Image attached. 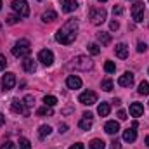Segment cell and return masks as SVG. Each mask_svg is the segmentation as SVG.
Here are the masks:
<instances>
[{
  "label": "cell",
  "instance_id": "cell-1",
  "mask_svg": "<svg viewBox=\"0 0 149 149\" xmlns=\"http://www.w3.org/2000/svg\"><path fill=\"white\" fill-rule=\"evenodd\" d=\"M76 31H78V21L76 19H70L66 21L56 33V40L63 45H70L73 43L76 38Z\"/></svg>",
  "mask_w": 149,
  "mask_h": 149
},
{
  "label": "cell",
  "instance_id": "cell-2",
  "mask_svg": "<svg viewBox=\"0 0 149 149\" xmlns=\"http://www.w3.org/2000/svg\"><path fill=\"white\" fill-rule=\"evenodd\" d=\"M106 16H108V12L104 7H90L88 9V17L92 21V24H95V26L102 24L106 21Z\"/></svg>",
  "mask_w": 149,
  "mask_h": 149
},
{
  "label": "cell",
  "instance_id": "cell-3",
  "mask_svg": "<svg viewBox=\"0 0 149 149\" xmlns=\"http://www.w3.org/2000/svg\"><path fill=\"white\" fill-rule=\"evenodd\" d=\"M30 52H31V47H30L28 40H19L12 47V56H16V57H28Z\"/></svg>",
  "mask_w": 149,
  "mask_h": 149
},
{
  "label": "cell",
  "instance_id": "cell-4",
  "mask_svg": "<svg viewBox=\"0 0 149 149\" xmlns=\"http://www.w3.org/2000/svg\"><path fill=\"white\" fill-rule=\"evenodd\" d=\"M92 66H94V63L87 56H76L71 63V68L80 70V71H88V70H92Z\"/></svg>",
  "mask_w": 149,
  "mask_h": 149
},
{
  "label": "cell",
  "instance_id": "cell-5",
  "mask_svg": "<svg viewBox=\"0 0 149 149\" xmlns=\"http://www.w3.org/2000/svg\"><path fill=\"white\" fill-rule=\"evenodd\" d=\"M12 9H14V12L19 17H26L30 14V7H28V2L26 0H14L12 2Z\"/></svg>",
  "mask_w": 149,
  "mask_h": 149
},
{
  "label": "cell",
  "instance_id": "cell-6",
  "mask_svg": "<svg viewBox=\"0 0 149 149\" xmlns=\"http://www.w3.org/2000/svg\"><path fill=\"white\" fill-rule=\"evenodd\" d=\"M78 101H80L81 104H85V106H92V104L97 102V94H95L94 90H85V92L80 94Z\"/></svg>",
  "mask_w": 149,
  "mask_h": 149
},
{
  "label": "cell",
  "instance_id": "cell-7",
  "mask_svg": "<svg viewBox=\"0 0 149 149\" xmlns=\"http://www.w3.org/2000/svg\"><path fill=\"white\" fill-rule=\"evenodd\" d=\"M10 109L16 113V114H24V116H30V109L26 108V104L19 99H12L10 102Z\"/></svg>",
  "mask_w": 149,
  "mask_h": 149
},
{
  "label": "cell",
  "instance_id": "cell-8",
  "mask_svg": "<svg viewBox=\"0 0 149 149\" xmlns=\"http://www.w3.org/2000/svg\"><path fill=\"white\" fill-rule=\"evenodd\" d=\"M132 17H134L135 23L144 21V3L142 2H135L132 5Z\"/></svg>",
  "mask_w": 149,
  "mask_h": 149
},
{
  "label": "cell",
  "instance_id": "cell-9",
  "mask_svg": "<svg viewBox=\"0 0 149 149\" xmlns=\"http://www.w3.org/2000/svg\"><path fill=\"white\" fill-rule=\"evenodd\" d=\"M38 61H42L45 66H50V64L54 63V54H52V50H49V49L40 50V52H38Z\"/></svg>",
  "mask_w": 149,
  "mask_h": 149
},
{
  "label": "cell",
  "instance_id": "cell-10",
  "mask_svg": "<svg viewBox=\"0 0 149 149\" xmlns=\"http://www.w3.org/2000/svg\"><path fill=\"white\" fill-rule=\"evenodd\" d=\"M14 85H16V74L14 73H5L2 76V87H3V90H10V88H14Z\"/></svg>",
  "mask_w": 149,
  "mask_h": 149
},
{
  "label": "cell",
  "instance_id": "cell-11",
  "mask_svg": "<svg viewBox=\"0 0 149 149\" xmlns=\"http://www.w3.org/2000/svg\"><path fill=\"white\" fill-rule=\"evenodd\" d=\"M92 121H94L92 113H83V114H81V120H80V123H78V127H80L81 130H90V128H92Z\"/></svg>",
  "mask_w": 149,
  "mask_h": 149
},
{
  "label": "cell",
  "instance_id": "cell-12",
  "mask_svg": "<svg viewBox=\"0 0 149 149\" xmlns=\"http://www.w3.org/2000/svg\"><path fill=\"white\" fill-rule=\"evenodd\" d=\"M118 85L120 87H132L134 85V73L132 71H127L118 78Z\"/></svg>",
  "mask_w": 149,
  "mask_h": 149
},
{
  "label": "cell",
  "instance_id": "cell-13",
  "mask_svg": "<svg viewBox=\"0 0 149 149\" xmlns=\"http://www.w3.org/2000/svg\"><path fill=\"white\" fill-rule=\"evenodd\" d=\"M78 7V3H76V0H61V9H63V12H73L74 9Z\"/></svg>",
  "mask_w": 149,
  "mask_h": 149
},
{
  "label": "cell",
  "instance_id": "cell-14",
  "mask_svg": "<svg viewBox=\"0 0 149 149\" xmlns=\"http://www.w3.org/2000/svg\"><path fill=\"white\" fill-rule=\"evenodd\" d=\"M114 54H116V57H120V59H127V57H128L127 43H118L116 49H114Z\"/></svg>",
  "mask_w": 149,
  "mask_h": 149
},
{
  "label": "cell",
  "instance_id": "cell-15",
  "mask_svg": "<svg viewBox=\"0 0 149 149\" xmlns=\"http://www.w3.org/2000/svg\"><path fill=\"white\" fill-rule=\"evenodd\" d=\"M66 85H68V88L76 90V88H80V87H81V80H80L78 76L71 74V76H68V78H66Z\"/></svg>",
  "mask_w": 149,
  "mask_h": 149
},
{
  "label": "cell",
  "instance_id": "cell-16",
  "mask_svg": "<svg viewBox=\"0 0 149 149\" xmlns=\"http://www.w3.org/2000/svg\"><path fill=\"white\" fill-rule=\"evenodd\" d=\"M104 130H106L109 135H114V134H118V130H120V123L114 121V120H111V121H108V123L104 125Z\"/></svg>",
  "mask_w": 149,
  "mask_h": 149
},
{
  "label": "cell",
  "instance_id": "cell-17",
  "mask_svg": "<svg viewBox=\"0 0 149 149\" xmlns=\"http://www.w3.org/2000/svg\"><path fill=\"white\" fill-rule=\"evenodd\" d=\"M23 68H24V71H28V73H35V71H37V63H35L33 59H30V57H24Z\"/></svg>",
  "mask_w": 149,
  "mask_h": 149
},
{
  "label": "cell",
  "instance_id": "cell-18",
  "mask_svg": "<svg viewBox=\"0 0 149 149\" xmlns=\"http://www.w3.org/2000/svg\"><path fill=\"white\" fill-rule=\"evenodd\" d=\"M56 19H57V12L52 10V9H49V10H45V12L42 14V21H43V23H52V21H56Z\"/></svg>",
  "mask_w": 149,
  "mask_h": 149
},
{
  "label": "cell",
  "instance_id": "cell-19",
  "mask_svg": "<svg viewBox=\"0 0 149 149\" xmlns=\"http://www.w3.org/2000/svg\"><path fill=\"white\" fill-rule=\"evenodd\" d=\"M142 113H144V106H142L141 102H134V104H130V114H132V116L137 118V116H141Z\"/></svg>",
  "mask_w": 149,
  "mask_h": 149
},
{
  "label": "cell",
  "instance_id": "cell-20",
  "mask_svg": "<svg viewBox=\"0 0 149 149\" xmlns=\"http://www.w3.org/2000/svg\"><path fill=\"white\" fill-rule=\"evenodd\" d=\"M137 139V132H135V128H127L125 132H123V141H127V142H134Z\"/></svg>",
  "mask_w": 149,
  "mask_h": 149
},
{
  "label": "cell",
  "instance_id": "cell-21",
  "mask_svg": "<svg viewBox=\"0 0 149 149\" xmlns=\"http://www.w3.org/2000/svg\"><path fill=\"white\" fill-rule=\"evenodd\" d=\"M50 134H52V128H50L49 125H42V127H40V130H38L40 139H45V137H49Z\"/></svg>",
  "mask_w": 149,
  "mask_h": 149
},
{
  "label": "cell",
  "instance_id": "cell-22",
  "mask_svg": "<svg viewBox=\"0 0 149 149\" xmlns=\"http://www.w3.org/2000/svg\"><path fill=\"white\" fill-rule=\"evenodd\" d=\"M109 111H111V108H109V104H108V102H101V104H99V108H97V113H99L101 116H108Z\"/></svg>",
  "mask_w": 149,
  "mask_h": 149
},
{
  "label": "cell",
  "instance_id": "cell-23",
  "mask_svg": "<svg viewBox=\"0 0 149 149\" xmlns=\"http://www.w3.org/2000/svg\"><path fill=\"white\" fill-rule=\"evenodd\" d=\"M88 148L90 149H106V142L101 141V139H94V141L88 144Z\"/></svg>",
  "mask_w": 149,
  "mask_h": 149
},
{
  "label": "cell",
  "instance_id": "cell-24",
  "mask_svg": "<svg viewBox=\"0 0 149 149\" xmlns=\"http://www.w3.org/2000/svg\"><path fill=\"white\" fill-rule=\"evenodd\" d=\"M37 114L38 116H52V108L50 106H42L37 109Z\"/></svg>",
  "mask_w": 149,
  "mask_h": 149
},
{
  "label": "cell",
  "instance_id": "cell-25",
  "mask_svg": "<svg viewBox=\"0 0 149 149\" xmlns=\"http://www.w3.org/2000/svg\"><path fill=\"white\" fill-rule=\"evenodd\" d=\"M97 40H99L102 45H108V43L111 42V35H109V33H99V35H97Z\"/></svg>",
  "mask_w": 149,
  "mask_h": 149
},
{
  "label": "cell",
  "instance_id": "cell-26",
  "mask_svg": "<svg viewBox=\"0 0 149 149\" xmlns=\"http://www.w3.org/2000/svg\"><path fill=\"white\" fill-rule=\"evenodd\" d=\"M43 104L52 108V106H56V104H57V99H56L54 95H45V97H43Z\"/></svg>",
  "mask_w": 149,
  "mask_h": 149
},
{
  "label": "cell",
  "instance_id": "cell-27",
  "mask_svg": "<svg viewBox=\"0 0 149 149\" xmlns=\"http://www.w3.org/2000/svg\"><path fill=\"white\" fill-rule=\"evenodd\" d=\"M139 94H141V95H148L149 94V83L148 81H141V85H139Z\"/></svg>",
  "mask_w": 149,
  "mask_h": 149
},
{
  "label": "cell",
  "instance_id": "cell-28",
  "mask_svg": "<svg viewBox=\"0 0 149 149\" xmlns=\"http://www.w3.org/2000/svg\"><path fill=\"white\" fill-rule=\"evenodd\" d=\"M101 87H102V90H106V92H111V90H113V81L109 80V78H106V80H102Z\"/></svg>",
  "mask_w": 149,
  "mask_h": 149
},
{
  "label": "cell",
  "instance_id": "cell-29",
  "mask_svg": "<svg viewBox=\"0 0 149 149\" xmlns=\"http://www.w3.org/2000/svg\"><path fill=\"white\" fill-rule=\"evenodd\" d=\"M104 70H106V73H114V71H116V64H114L113 61H106Z\"/></svg>",
  "mask_w": 149,
  "mask_h": 149
},
{
  "label": "cell",
  "instance_id": "cell-30",
  "mask_svg": "<svg viewBox=\"0 0 149 149\" xmlns=\"http://www.w3.org/2000/svg\"><path fill=\"white\" fill-rule=\"evenodd\" d=\"M19 148L21 149H31V142H30L28 139L21 137V139H19Z\"/></svg>",
  "mask_w": 149,
  "mask_h": 149
},
{
  "label": "cell",
  "instance_id": "cell-31",
  "mask_svg": "<svg viewBox=\"0 0 149 149\" xmlns=\"http://www.w3.org/2000/svg\"><path fill=\"white\" fill-rule=\"evenodd\" d=\"M88 52H90L92 56H97V54L101 52V49H99L97 43H90V45H88Z\"/></svg>",
  "mask_w": 149,
  "mask_h": 149
},
{
  "label": "cell",
  "instance_id": "cell-32",
  "mask_svg": "<svg viewBox=\"0 0 149 149\" xmlns=\"http://www.w3.org/2000/svg\"><path fill=\"white\" fill-rule=\"evenodd\" d=\"M7 24H16L17 21H19V16H16V14H10V16H7Z\"/></svg>",
  "mask_w": 149,
  "mask_h": 149
},
{
  "label": "cell",
  "instance_id": "cell-33",
  "mask_svg": "<svg viewBox=\"0 0 149 149\" xmlns=\"http://www.w3.org/2000/svg\"><path fill=\"white\" fill-rule=\"evenodd\" d=\"M24 104H26V108L30 109V108L35 104V97H33V95H26V97H24Z\"/></svg>",
  "mask_w": 149,
  "mask_h": 149
},
{
  "label": "cell",
  "instance_id": "cell-34",
  "mask_svg": "<svg viewBox=\"0 0 149 149\" xmlns=\"http://www.w3.org/2000/svg\"><path fill=\"white\" fill-rule=\"evenodd\" d=\"M0 149H16V144L10 142V141H5V142L0 146Z\"/></svg>",
  "mask_w": 149,
  "mask_h": 149
},
{
  "label": "cell",
  "instance_id": "cell-35",
  "mask_svg": "<svg viewBox=\"0 0 149 149\" xmlns=\"http://www.w3.org/2000/svg\"><path fill=\"white\" fill-rule=\"evenodd\" d=\"M146 49H148V45L144 42H139L137 43V52H146Z\"/></svg>",
  "mask_w": 149,
  "mask_h": 149
},
{
  "label": "cell",
  "instance_id": "cell-36",
  "mask_svg": "<svg viewBox=\"0 0 149 149\" xmlns=\"http://www.w3.org/2000/svg\"><path fill=\"white\" fill-rule=\"evenodd\" d=\"M5 66H7V59H5V56H2V54H0V71H2V70H5Z\"/></svg>",
  "mask_w": 149,
  "mask_h": 149
},
{
  "label": "cell",
  "instance_id": "cell-37",
  "mask_svg": "<svg viewBox=\"0 0 149 149\" xmlns=\"http://www.w3.org/2000/svg\"><path fill=\"white\" fill-rule=\"evenodd\" d=\"M113 14H114V16H116V14L121 16V14H123V9H121L120 5H114V7H113Z\"/></svg>",
  "mask_w": 149,
  "mask_h": 149
},
{
  "label": "cell",
  "instance_id": "cell-38",
  "mask_svg": "<svg viewBox=\"0 0 149 149\" xmlns=\"http://www.w3.org/2000/svg\"><path fill=\"white\" fill-rule=\"evenodd\" d=\"M118 28H120V23H118V21H111V23H109V30H111V31H116Z\"/></svg>",
  "mask_w": 149,
  "mask_h": 149
},
{
  "label": "cell",
  "instance_id": "cell-39",
  "mask_svg": "<svg viewBox=\"0 0 149 149\" xmlns=\"http://www.w3.org/2000/svg\"><path fill=\"white\" fill-rule=\"evenodd\" d=\"M111 149H121V144H120L118 139H114V141L111 142Z\"/></svg>",
  "mask_w": 149,
  "mask_h": 149
},
{
  "label": "cell",
  "instance_id": "cell-40",
  "mask_svg": "<svg viewBox=\"0 0 149 149\" xmlns=\"http://www.w3.org/2000/svg\"><path fill=\"white\" fill-rule=\"evenodd\" d=\"M127 118H128V116H127V113L123 111V109H120V111H118V120H121V121H123V120H127Z\"/></svg>",
  "mask_w": 149,
  "mask_h": 149
},
{
  "label": "cell",
  "instance_id": "cell-41",
  "mask_svg": "<svg viewBox=\"0 0 149 149\" xmlns=\"http://www.w3.org/2000/svg\"><path fill=\"white\" fill-rule=\"evenodd\" d=\"M66 130H68V125H64V123H63V125H59V132H61V134H64Z\"/></svg>",
  "mask_w": 149,
  "mask_h": 149
},
{
  "label": "cell",
  "instance_id": "cell-42",
  "mask_svg": "<svg viewBox=\"0 0 149 149\" xmlns=\"http://www.w3.org/2000/svg\"><path fill=\"white\" fill-rule=\"evenodd\" d=\"M70 149H83V144H73Z\"/></svg>",
  "mask_w": 149,
  "mask_h": 149
},
{
  "label": "cell",
  "instance_id": "cell-43",
  "mask_svg": "<svg viewBox=\"0 0 149 149\" xmlns=\"http://www.w3.org/2000/svg\"><path fill=\"white\" fill-rule=\"evenodd\" d=\"M3 123H5V116H3V114H2V113H0V127H2V125H3Z\"/></svg>",
  "mask_w": 149,
  "mask_h": 149
},
{
  "label": "cell",
  "instance_id": "cell-44",
  "mask_svg": "<svg viewBox=\"0 0 149 149\" xmlns=\"http://www.w3.org/2000/svg\"><path fill=\"white\" fill-rule=\"evenodd\" d=\"M113 102H114V104H116V106H118V104H121V101H120V99H118V97H116V99H113Z\"/></svg>",
  "mask_w": 149,
  "mask_h": 149
},
{
  "label": "cell",
  "instance_id": "cell-45",
  "mask_svg": "<svg viewBox=\"0 0 149 149\" xmlns=\"http://www.w3.org/2000/svg\"><path fill=\"white\" fill-rule=\"evenodd\" d=\"M144 142H146V146H148V148H149V135H148V137H146V141H144Z\"/></svg>",
  "mask_w": 149,
  "mask_h": 149
},
{
  "label": "cell",
  "instance_id": "cell-46",
  "mask_svg": "<svg viewBox=\"0 0 149 149\" xmlns=\"http://www.w3.org/2000/svg\"><path fill=\"white\" fill-rule=\"evenodd\" d=\"M0 10H2V0H0Z\"/></svg>",
  "mask_w": 149,
  "mask_h": 149
},
{
  "label": "cell",
  "instance_id": "cell-47",
  "mask_svg": "<svg viewBox=\"0 0 149 149\" xmlns=\"http://www.w3.org/2000/svg\"><path fill=\"white\" fill-rule=\"evenodd\" d=\"M99 2H108V0H99Z\"/></svg>",
  "mask_w": 149,
  "mask_h": 149
}]
</instances>
